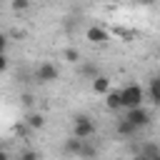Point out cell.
I'll return each instance as SVG.
<instances>
[{
  "label": "cell",
  "mask_w": 160,
  "mask_h": 160,
  "mask_svg": "<svg viewBox=\"0 0 160 160\" xmlns=\"http://www.w3.org/2000/svg\"><path fill=\"white\" fill-rule=\"evenodd\" d=\"M158 52H160V48H158Z\"/></svg>",
  "instance_id": "cb8c5ba5"
},
{
  "label": "cell",
  "mask_w": 160,
  "mask_h": 160,
  "mask_svg": "<svg viewBox=\"0 0 160 160\" xmlns=\"http://www.w3.org/2000/svg\"><path fill=\"white\" fill-rule=\"evenodd\" d=\"M62 58H65L68 62H80V52H78L75 48H68V50L62 52Z\"/></svg>",
  "instance_id": "9a60e30c"
},
{
  "label": "cell",
  "mask_w": 160,
  "mask_h": 160,
  "mask_svg": "<svg viewBox=\"0 0 160 160\" xmlns=\"http://www.w3.org/2000/svg\"><path fill=\"white\" fill-rule=\"evenodd\" d=\"M18 160H20V158H18Z\"/></svg>",
  "instance_id": "d4e9b609"
},
{
  "label": "cell",
  "mask_w": 160,
  "mask_h": 160,
  "mask_svg": "<svg viewBox=\"0 0 160 160\" xmlns=\"http://www.w3.org/2000/svg\"><path fill=\"white\" fill-rule=\"evenodd\" d=\"M80 148H82V138H75V135H70L68 140H65V152L68 155H80Z\"/></svg>",
  "instance_id": "ba28073f"
},
{
  "label": "cell",
  "mask_w": 160,
  "mask_h": 160,
  "mask_svg": "<svg viewBox=\"0 0 160 160\" xmlns=\"http://www.w3.org/2000/svg\"><path fill=\"white\" fill-rule=\"evenodd\" d=\"M105 105H108L110 110H120V108H122V95H120V90H108V92H105Z\"/></svg>",
  "instance_id": "52a82bcc"
},
{
  "label": "cell",
  "mask_w": 160,
  "mask_h": 160,
  "mask_svg": "<svg viewBox=\"0 0 160 160\" xmlns=\"http://www.w3.org/2000/svg\"><path fill=\"white\" fill-rule=\"evenodd\" d=\"M132 160H150V158H145V155H142V152H138V155H135V158H132Z\"/></svg>",
  "instance_id": "7402d4cb"
},
{
  "label": "cell",
  "mask_w": 160,
  "mask_h": 160,
  "mask_svg": "<svg viewBox=\"0 0 160 160\" xmlns=\"http://www.w3.org/2000/svg\"><path fill=\"white\" fill-rule=\"evenodd\" d=\"M58 75H60V70L52 62H40L38 70H35V80L38 82H52V80H58Z\"/></svg>",
  "instance_id": "277c9868"
},
{
  "label": "cell",
  "mask_w": 160,
  "mask_h": 160,
  "mask_svg": "<svg viewBox=\"0 0 160 160\" xmlns=\"http://www.w3.org/2000/svg\"><path fill=\"white\" fill-rule=\"evenodd\" d=\"M138 152H142V155L150 158V160H160V145H155V142H142Z\"/></svg>",
  "instance_id": "9c48e42d"
},
{
  "label": "cell",
  "mask_w": 160,
  "mask_h": 160,
  "mask_svg": "<svg viewBox=\"0 0 160 160\" xmlns=\"http://www.w3.org/2000/svg\"><path fill=\"white\" fill-rule=\"evenodd\" d=\"M115 132H118L120 138H132V135H138V128H135V125H132L128 118H122V120H118Z\"/></svg>",
  "instance_id": "8992f818"
},
{
  "label": "cell",
  "mask_w": 160,
  "mask_h": 160,
  "mask_svg": "<svg viewBox=\"0 0 160 160\" xmlns=\"http://www.w3.org/2000/svg\"><path fill=\"white\" fill-rule=\"evenodd\" d=\"M8 70V58H5V52H0V72H5Z\"/></svg>",
  "instance_id": "d6986e66"
},
{
  "label": "cell",
  "mask_w": 160,
  "mask_h": 160,
  "mask_svg": "<svg viewBox=\"0 0 160 160\" xmlns=\"http://www.w3.org/2000/svg\"><path fill=\"white\" fill-rule=\"evenodd\" d=\"M5 50H8V35L0 32V52H5Z\"/></svg>",
  "instance_id": "ac0fdd59"
},
{
  "label": "cell",
  "mask_w": 160,
  "mask_h": 160,
  "mask_svg": "<svg viewBox=\"0 0 160 160\" xmlns=\"http://www.w3.org/2000/svg\"><path fill=\"white\" fill-rule=\"evenodd\" d=\"M72 135H75V138H82V140L92 138V135H95V122H92V118H90V115H78V118L72 120Z\"/></svg>",
  "instance_id": "7a4b0ae2"
},
{
  "label": "cell",
  "mask_w": 160,
  "mask_h": 160,
  "mask_svg": "<svg viewBox=\"0 0 160 160\" xmlns=\"http://www.w3.org/2000/svg\"><path fill=\"white\" fill-rule=\"evenodd\" d=\"M0 160H10V155H8L5 150H0Z\"/></svg>",
  "instance_id": "44dd1931"
},
{
  "label": "cell",
  "mask_w": 160,
  "mask_h": 160,
  "mask_svg": "<svg viewBox=\"0 0 160 160\" xmlns=\"http://www.w3.org/2000/svg\"><path fill=\"white\" fill-rule=\"evenodd\" d=\"M80 75H82V78L95 80V78L100 75V70H98V65H95V62H82V60H80Z\"/></svg>",
  "instance_id": "30bf717a"
},
{
  "label": "cell",
  "mask_w": 160,
  "mask_h": 160,
  "mask_svg": "<svg viewBox=\"0 0 160 160\" xmlns=\"http://www.w3.org/2000/svg\"><path fill=\"white\" fill-rule=\"evenodd\" d=\"M85 38L90 40V42H95V45H100V42H108V30L105 28H100V25H92V28H88V32H85Z\"/></svg>",
  "instance_id": "5b68a950"
},
{
  "label": "cell",
  "mask_w": 160,
  "mask_h": 160,
  "mask_svg": "<svg viewBox=\"0 0 160 160\" xmlns=\"http://www.w3.org/2000/svg\"><path fill=\"white\" fill-rule=\"evenodd\" d=\"M120 95H122V108L128 110V108H138V105H142V100H145V90L140 88V85H125L122 90H120Z\"/></svg>",
  "instance_id": "6da1fadb"
},
{
  "label": "cell",
  "mask_w": 160,
  "mask_h": 160,
  "mask_svg": "<svg viewBox=\"0 0 160 160\" xmlns=\"http://www.w3.org/2000/svg\"><path fill=\"white\" fill-rule=\"evenodd\" d=\"M28 8H30V0H12V10L20 12V10H28Z\"/></svg>",
  "instance_id": "e0dca14e"
},
{
  "label": "cell",
  "mask_w": 160,
  "mask_h": 160,
  "mask_svg": "<svg viewBox=\"0 0 160 160\" xmlns=\"http://www.w3.org/2000/svg\"><path fill=\"white\" fill-rule=\"evenodd\" d=\"M138 2H140V5H152L155 0H138Z\"/></svg>",
  "instance_id": "603a6c76"
},
{
  "label": "cell",
  "mask_w": 160,
  "mask_h": 160,
  "mask_svg": "<svg viewBox=\"0 0 160 160\" xmlns=\"http://www.w3.org/2000/svg\"><path fill=\"white\" fill-rule=\"evenodd\" d=\"M125 118H128L138 130L150 125V110H148V108H142V105H138V108H128V110H125Z\"/></svg>",
  "instance_id": "3957f363"
},
{
  "label": "cell",
  "mask_w": 160,
  "mask_h": 160,
  "mask_svg": "<svg viewBox=\"0 0 160 160\" xmlns=\"http://www.w3.org/2000/svg\"><path fill=\"white\" fill-rule=\"evenodd\" d=\"M148 95H150V100H152L155 105H160V75L150 80V88H148Z\"/></svg>",
  "instance_id": "7c38bea8"
},
{
  "label": "cell",
  "mask_w": 160,
  "mask_h": 160,
  "mask_svg": "<svg viewBox=\"0 0 160 160\" xmlns=\"http://www.w3.org/2000/svg\"><path fill=\"white\" fill-rule=\"evenodd\" d=\"M95 155H98L95 145H90V140H82V148H80V155H78V158H82V160H92Z\"/></svg>",
  "instance_id": "4fadbf2b"
},
{
  "label": "cell",
  "mask_w": 160,
  "mask_h": 160,
  "mask_svg": "<svg viewBox=\"0 0 160 160\" xmlns=\"http://www.w3.org/2000/svg\"><path fill=\"white\" fill-rule=\"evenodd\" d=\"M20 160H40V152L38 150H25V152H20Z\"/></svg>",
  "instance_id": "2e32d148"
},
{
  "label": "cell",
  "mask_w": 160,
  "mask_h": 160,
  "mask_svg": "<svg viewBox=\"0 0 160 160\" xmlns=\"http://www.w3.org/2000/svg\"><path fill=\"white\" fill-rule=\"evenodd\" d=\"M25 122H28V128H32V130H40V128L45 125V118H42L40 112H30Z\"/></svg>",
  "instance_id": "5bb4252c"
},
{
  "label": "cell",
  "mask_w": 160,
  "mask_h": 160,
  "mask_svg": "<svg viewBox=\"0 0 160 160\" xmlns=\"http://www.w3.org/2000/svg\"><path fill=\"white\" fill-rule=\"evenodd\" d=\"M92 90H95V92H100V95H105V92L110 90V78H105V75H98V78L92 80Z\"/></svg>",
  "instance_id": "8fae6325"
},
{
  "label": "cell",
  "mask_w": 160,
  "mask_h": 160,
  "mask_svg": "<svg viewBox=\"0 0 160 160\" xmlns=\"http://www.w3.org/2000/svg\"><path fill=\"white\" fill-rule=\"evenodd\" d=\"M22 102H25V105H32V95L25 92V95H22Z\"/></svg>",
  "instance_id": "ffe728a7"
}]
</instances>
